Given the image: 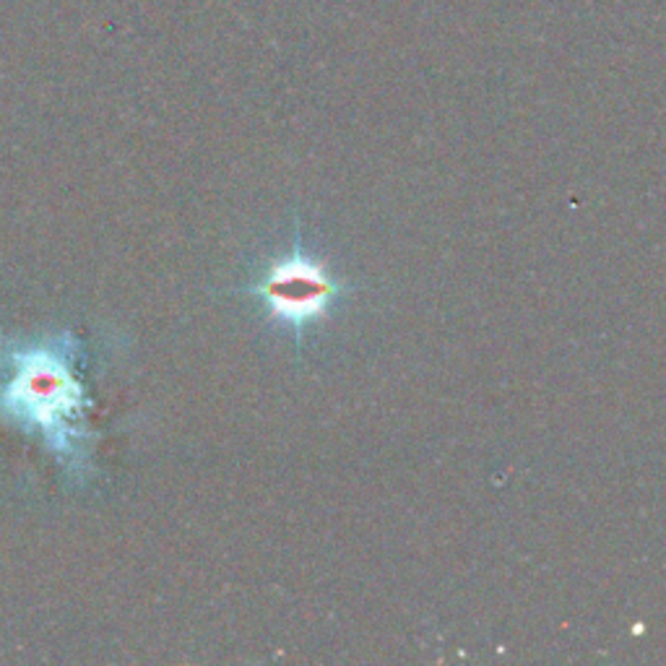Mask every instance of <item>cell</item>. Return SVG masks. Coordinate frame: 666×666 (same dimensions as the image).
<instances>
[{
	"label": "cell",
	"mask_w": 666,
	"mask_h": 666,
	"mask_svg": "<svg viewBox=\"0 0 666 666\" xmlns=\"http://www.w3.org/2000/svg\"><path fill=\"white\" fill-rule=\"evenodd\" d=\"M82 342L71 331L45 338L0 336V422L35 437L78 482L91 474L89 411Z\"/></svg>",
	"instance_id": "1"
},
{
	"label": "cell",
	"mask_w": 666,
	"mask_h": 666,
	"mask_svg": "<svg viewBox=\"0 0 666 666\" xmlns=\"http://www.w3.org/2000/svg\"><path fill=\"white\" fill-rule=\"evenodd\" d=\"M237 295L256 305L263 321L282 331L295 349H303L310 333L331 321L346 284L295 230L292 243L271 256L250 282L237 286Z\"/></svg>",
	"instance_id": "2"
}]
</instances>
